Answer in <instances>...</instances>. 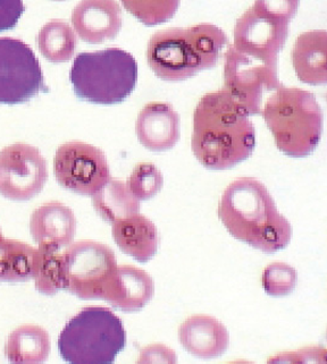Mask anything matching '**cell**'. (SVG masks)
Wrapping results in <instances>:
<instances>
[{"instance_id": "1", "label": "cell", "mask_w": 327, "mask_h": 364, "mask_svg": "<svg viewBox=\"0 0 327 364\" xmlns=\"http://www.w3.org/2000/svg\"><path fill=\"white\" fill-rule=\"evenodd\" d=\"M246 112L225 89L204 95L193 112L191 148L208 169L225 171L248 159L256 131Z\"/></svg>"}, {"instance_id": "2", "label": "cell", "mask_w": 327, "mask_h": 364, "mask_svg": "<svg viewBox=\"0 0 327 364\" xmlns=\"http://www.w3.org/2000/svg\"><path fill=\"white\" fill-rule=\"evenodd\" d=\"M218 217L233 237L266 253H274L290 243L292 226L277 210L263 183L241 177L225 188Z\"/></svg>"}, {"instance_id": "3", "label": "cell", "mask_w": 327, "mask_h": 364, "mask_svg": "<svg viewBox=\"0 0 327 364\" xmlns=\"http://www.w3.org/2000/svg\"><path fill=\"white\" fill-rule=\"evenodd\" d=\"M229 38L213 24L171 28L150 38L147 59L151 70L164 81L190 79L217 65Z\"/></svg>"}, {"instance_id": "4", "label": "cell", "mask_w": 327, "mask_h": 364, "mask_svg": "<svg viewBox=\"0 0 327 364\" xmlns=\"http://www.w3.org/2000/svg\"><path fill=\"white\" fill-rule=\"evenodd\" d=\"M260 112L283 154L306 157L318 146L323 112L309 91L282 85L267 99Z\"/></svg>"}, {"instance_id": "5", "label": "cell", "mask_w": 327, "mask_h": 364, "mask_svg": "<svg viewBox=\"0 0 327 364\" xmlns=\"http://www.w3.org/2000/svg\"><path fill=\"white\" fill-rule=\"evenodd\" d=\"M76 97L95 105L120 104L133 90L137 80L135 57L120 48L81 53L70 73Z\"/></svg>"}, {"instance_id": "6", "label": "cell", "mask_w": 327, "mask_h": 364, "mask_svg": "<svg viewBox=\"0 0 327 364\" xmlns=\"http://www.w3.org/2000/svg\"><path fill=\"white\" fill-rule=\"evenodd\" d=\"M126 345L123 322L109 309L88 306L65 325L61 356L70 363H113Z\"/></svg>"}, {"instance_id": "7", "label": "cell", "mask_w": 327, "mask_h": 364, "mask_svg": "<svg viewBox=\"0 0 327 364\" xmlns=\"http://www.w3.org/2000/svg\"><path fill=\"white\" fill-rule=\"evenodd\" d=\"M64 289L81 300H103L105 287L118 268V260L106 244L78 241L62 253Z\"/></svg>"}, {"instance_id": "8", "label": "cell", "mask_w": 327, "mask_h": 364, "mask_svg": "<svg viewBox=\"0 0 327 364\" xmlns=\"http://www.w3.org/2000/svg\"><path fill=\"white\" fill-rule=\"evenodd\" d=\"M282 87L277 62L250 56L229 45L224 62V87L246 108L249 115L261 109L263 95Z\"/></svg>"}, {"instance_id": "9", "label": "cell", "mask_w": 327, "mask_h": 364, "mask_svg": "<svg viewBox=\"0 0 327 364\" xmlns=\"http://www.w3.org/2000/svg\"><path fill=\"white\" fill-rule=\"evenodd\" d=\"M48 92L39 60L22 40L0 38V105L24 104Z\"/></svg>"}, {"instance_id": "10", "label": "cell", "mask_w": 327, "mask_h": 364, "mask_svg": "<svg viewBox=\"0 0 327 364\" xmlns=\"http://www.w3.org/2000/svg\"><path fill=\"white\" fill-rule=\"evenodd\" d=\"M53 173L61 186L81 196H93L112 178L104 151L78 141L57 149Z\"/></svg>"}, {"instance_id": "11", "label": "cell", "mask_w": 327, "mask_h": 364, "mask_svg": "<svg viewBox=\"0 0 327 364\" xmlns=\"http://www.w3.org/2000/svg\"><path fill=\"white\" fill-rule=\"evenodd\" d=\"M47 181V161L39 149L15 143L0 151V194L6 199L28 201Z\"/></svg>"}, {"instance_id": "12", "label": "cell", "mask_w": 327, "mask_h": 364, "mask_svg": "<svg viewBox=\"0 0 327 364\" xmlns=\"http://www.w3.org/2000/svg\"><path fill=\"white\" fill-rule=\"evenodd\" d=\"M288 36L289 24L251 7L235 23L233 47L250 56L277 62Z\"/></svg>"}, {"instance_id": "13", "label": "cell", "mask_w": 327, "mask_h": 364, "mask_svg": "<svg viewBox=\"0 0 327 364\" xmlns=\"http://www.w3.org/2000/svg\"><path fill=\"white\" fill-rule=\"evenodd\" d=\"M72 24L84 43L99 45L120 33L122 9L116 0H81L73 9Z\"/></svg>"}, {"instance_id": "14", "label": "cell", "mask_w": 327, "mask_h": 364, "mask_svg": "<svg viewBox=\"0 0 327 364\" xmlns=\"http://www.w3.org/2000/svg\"><path fill=\"white\" fill-rule=\"evenodd\" d=\"M76 215L61 202H48L36 209L30 218V232L40 249L57 252L68 247L76 236Z\"/></svg>"}, {"instance_id": "15", "label": "cell", "mask_w": 327, "mask_h": 364, "mask_svg": "<svg viewBox=\"0 0 327 364\" xmlns=\"http://www.w3.org/2000/svg\"><path fill=\"white\" fill-rule=\"evenodd\" d=\"M155 284L148 272L135 266H118L105 287L103 300L120 311L141 310L152 299Z\"/></svg>"}, {"instance_id": "16", "label": "cell", "mask_w": 327, "mask_h": 364, "mask_svg": "<svg viewBox=\"0 0 327 364\" xmlns=\"http://www.w3.org/2000/svg\"><path fill=\"white\" fill-rule=\"evenodd\" d=\"M135 133L141 144L150 151L170 150L181 135L179 114L170 104L150 102L137 116Z\"/></svg>"}, {"instance_id": "17", "label": "cell", "mask_w": 327, "mask_h": 364, "mask_svg": "<svg viewBox=\"0 0 327 364\" xmlns=\"http://www.w3.org/2000/svg\"><path fill=\"white\" fill-rule=\"evenodd\" d=\"M182 346L199 359H214L223 355L229 348L227 327L216 318L193 316L179 328Z\"/></svg>"}, {"instance_id": "18", "label": "cell", "mask_w": 327, "mask_h": 364, "mask_svg": "<svg viewBox=\"0 0 327 364\" xmlns=\"http://www.w3.org/2000/svg\"><path fill=\"white\" fill-rule=\"evenodd\" d=\"M115 243L125 255L139 262H147L156 255L160 234L154 223L137 213L113 224Z\"/></svg>"}, {"instance_id": "19", "label": "cell", "mask_w": 327, "mask_h": 364, "mask_svg": "<svg viewBox=\"0 0 327 364\" xmlns=\"http://www.w3.org/2000/svg\"><path fill=\"white\" fill-rule=\"evenodd\" d=\"M326 31L300 34L292 50V63L300 81L307 85H325L327 80Z\"/></svg>"}, {"instance_id": "20", "label": "cell", "mask_w": 327, "mask_h": 364, "mask_svg": "<svg viewBox=\"0 0 327 364\" xmlns=\"http://www.w3.org/2000/svg\"><path fill=\"white\" fill-rule=\"evenodd\" d=\"M5 350L11 363H42L51 353V339L39 326H21L11 331Z\"/></svg>"}, {"instance_id": "21", "label": "cell", "mask_w": 327, "mask_h": 364, "mask_svg": "<svg viewBox=\"0 0 327 364\" xmlns=\"http://www.w3.org/2000/svg\"><path fill=\"white\" fill-rule=\"evenodd\" d=\"M93 205L95 213L110 224L140 211V201L131 193L125 183L113 178L93 194Z\"/></svg>"}, {"instance_id": "22", "label": "cell", "mask_w": 327, "mask_h": 364, "mask_svg": "<svg viewBox=\"0 0 327 364\" xmlns=\"http://www.w3.org/2000/svg\"><path fill=\"white\" fill-rule=\"evenodd\" d=\"M38 249L0 236V282H26L33 277Z\"/></svg>"}, {"instance_id": "23", "label": "cell", "mask_w": 327, "mask_h": 364, "mask_svg": "<svg viewBox=\"0 0 327 364\" xmlns=\"http://www.w3.org/2000/svg\"><path fill=\"white\" fill-rule=\"evenodd\" d=\"M36 43L42 56L51 63H66L76 53L78 39L68 22L53 20L42 26Z\"/></svg>"}, {"instance_id": "24", "label": "cell", "mask_w": 327, "mask_h": 364, "mask_svg": "<svg viewBox=\"0 0 327 364\" xmlns=\"http://www.w3.org/2000/svg\"><path fill=\"white\" fill-rule=\"evenodd\" d=\"M32 279L42 294L53 295L64 289L62 255L38 247Z\"/></svg>"}, {"instance_id": "25", "label": "cell", "mask_w": 327, "mask_h": 364, "mask_svg": "<svg viewBox=\"0 0 327 364\" xmlns=\"http://www.w3.org/2000/svg\"><path fill=\"white\" fill-rule=\"evenodd\" d=\"M124 9L145 26L168 22L179 9L181 0H120Z\"/></svg>"}, {"instance_id": "26", "label": "cell", "mask_w": 327, "mask_h": 364, "mask_svg": "<svg viewBox=\"0 0 327 364\" xmlns=\"http://www.w3.org/2000/svg\"><path fill=\"white\" fill-rule=\"evenodd\" d=\"M164 185L162 171L154 164L142 163L135 166L128 178L126 186L139 201L154 198Z\"/></svg>"}, {"instance_id": "27", "label": "cell", "mask_w": 327, "mask_h": 364, "mask_svg": "<svg viewBox=\"0 0 327 364\" xmlns=\"http://www.w3.org/2000/svg\"><path fill=\"white\" fill-rule=\"evenodd\" d=\"M298 274L294 267L283 262H274L266 267L261 283L267 294L282 297L291 294L296 289Z\"/></svg>"}, {"instance_id": "28", "label": "cell", "mask_w": 327, "mask_h": 364, "mask_svg": "<svg viewBox=\"0 0 327 364\" xmlns=\"http://www.w3.org/2000/svg\"><path fill=\"white\" fill-rule=\"evenodd\" d=\"M299 5L300 0H256L252 9L271 18L290 24Z\"/></svg>"}, {"instance_id": "29", "label": "cell", "mask_w": 327, "mask_h": 364, "mask_svg": "<svg viewBox=\"0 0 327 364\" xmlns=\"http://www.w3.org/2000/svg\"><path fill=\"white\" fill-rule=\"evenodd\" d=\"M24 11L23 0H0V32L14 28Z\"/></svg>"}, {"instance_id": "30", "label": "cell", "mask_w": 327, "mask_h": 364, "mask_svg": "<svg viewBox=\"0 0 327 364\" xmlns=\"http://www.w3.org/2000/svg\"><path fill=\"white\" fill-rule=\"evenodd\" d=\"M139 362H177V356L174 353V350L171 348H166L162 344L151 345L149 348H145L141 352V358Z\"/></svg>"}, {"instance_id": "31", "label": "cell", "mask_w": 327, "mask_h": 364, "mask_svg": "<svg viewBox=\"0 0 327 364\" xmlns=\"http://www.w3.org/2000/svg\"><path fill=\"white\" fill-rule=\"evenodd\" d=\"M56 1H63V0H56Z\"/></svg>"}]
</instances>
